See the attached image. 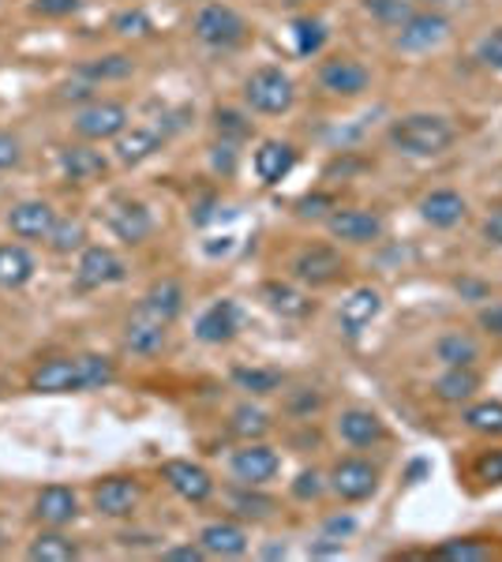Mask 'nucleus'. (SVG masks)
Listing matches in <instances>:
<instances>
[{
  "mask_svg": "<svg viewBox=\"0 0 502 562\" xmlns=\"http://www.w3.org/2000/svg\"><path fill=\"white\" fill-rule=\"evenodd\" d=\"M127 124H132V116L121 102H90L76 113V132L90 143L116 139L127 132Z\"/></svg>",
  "mask_w": 502,
  "mask_h": 562,
  "instance_id": "8",
  "label": "nucleus"
},
{
  "mask_svg": "<svg viewBox=\"0 0 502 562\" xmlns=\"http://www.w3.org/2000/svg\"><path fill=\"white\" fill-rule=\"evenodd\" d=\"M135 71V60L124 57V53H105V57H94V60H83L76 68V76L83 83H116V79H127Z\"/></svg>",
  "mask_w": 502,
  "mask_h": 562,
  "instance_id": "28",
  "label": "nucleus"
},
{
  "mask_svg": "<svg viewBox=\"0 0 502 562\" xmlns=\"http://www.w3.org/2000/svg\"><path fill=\"white\" fill-rule=\"evenodd\" d=\"M34 514H38V521L53 525V529H60V525L76 521L79 498H76V492H71V487L49 484V487H42L38 498H34Z\"/></svg>",
  "mask_w": 502,
  "mask_h": 562,
  "instance_id": "25",
  "label": "nucleus"
},
{
  "mask_svg": "<svg viewBox=\"0 0 502 562\" xmlns=\"http://www.w3.org/2000/svg\"><path fill=\"white\" fill-rule=\"evenodd\" d=\"M26 559H34V562H71V559H79V548L68 537H60V532H42V537L31 540Z\"/></svg>",
  "mask_w": 502,
  "mask_h": 562,
  "instance_id": "33",
  "label": "nucleus"
},
{
  "mask_svg": "<svg viewBox=\"0 0 502 562\" xmlns=\"http://www.w3.org/2000/svg\"><path fill=\"white\" fill-rule=\"evenodd\" d=\"M458 132L443 113H405L390 124V147L405 158H439L454 147Z\"/></svg>",
  "mask_w": 502,
  "mask_h": 562,
  "instance_id": "2",
  "label": "nucleus"
},
{
  "mask_svg": "<svg viewBox=\"0 0 502 562\" xmlns=\"http://www.w3.org/2000/svg\"><path fill=\"white\" fill-rule=\"evenodd\" d=\"M483 240L491 244V248H502V206H495V211H488V217H483L480 225Z\"/></svg>",
  "mask_w": 502,
  "mask_h": 562,
  "instance_id": "52",
  "label": "nucleus"
},
{
  "mask_svg": "<svg viewBox=\"0 0 502 562\" xmlns=\"http://www.w3.org/2000/svg\"><path fill=\"white\" fill-rule=\"evenodd\" d=\"M230 375H233L236 386L248 390V394H255V397L274 394V390L281 386V371H274V368H233Z\"/></svg>",
  "mask_w": 502,
  "mask_h": 562,
  "instance_id": "36",
  "label": "nucleus"
},
{
  "mask_svg": "<svg viewBox=\"0 0 502 562\" xmlns=\"http://www.w3.org/2000/svg\"><path fill=\"white\" fill-rule=\"evenodd\" d=\"M323 206H331V199H326V195H308V199H300V203H297V214L300 217H319V214H323Z\"/></svg>",
  "mask_w": 502,
  "mask_h": 562,
  "instance_id": "54",
  "label": "nucleus"
},
{
  "mask_svg": "<svg viewBox=\"0 0 502 562\" xmlns=\"http://www.w3.org/2000/svg\"><path fill=\"white\" fill-rule=\"evenodd\" d=\"M83 8V0H31V12L42 20H68Z\"/></svg>",
  "mask_w": 502,
  "mask_h": 562,
  "instance_id": "44",
  "label": "nucleus"
},
{
  "mask_svg": "<svg viewBox=\"0 0 502 562\" xmlns=\"http://www.w3.org/2000/svg\"><path fill=\"white\" fill-rule=\"evenodd\" d=\"M435 357L443 360L446 368H472L480 360V346L472 334L465 330H446L439 341H435Z\"/></svg>",
  "mask_w": 502,
  "mask_h": 562,
  "instance_id": "29",
  "label": "nucleus"
},
{
  "mask_svg": "<svg viewBox=\"0 0 502 562\" xmlns=\"http://www.w3.org/2000/svg\"><path fill=\"white\" fill-rule=\"evenodd\" d=\"M472 473L483 484H502V447L499 450H483L477 458V465H472Z\"/></svg>",
  "mask_w": 502,
  "mask_h": 562,
  "instance_id": "46",
  "label": "nucleus"
},
{
  "mask_svg": "<svg viewBox=\"0 0 502 562\" xmlns=\"http://www.w3.org/2000/svg\"><path fill=\"white\" fill-rule=\"evenodd\" d=\"M140 480L132 476H105L102 484H94V510L102 518H127L140 506Z\"/></svg>",
  "mask_w": 502,
  "mask_h": 562,
  "instance_id": "16",
  "label": "nucleus"
},
{
  "mask_svg": "<svg viewBox=\"0 0 502 562\" xmlns=\"http://www.w3.org/2000/svg\"><path fill=\"white\" fill-rule=\"evenodd\" d=\"M427 473V461H413V469H409V476H413V480H420V476H424Z\"/></svg>",
  "mask_w": 502,
  "mask_h": 562,
  "instance_id": "57",
  "label": "nucleus"
},
{
  "mask_svg": "<svg viewBox=\"0 0 502 562\" xmlns=\"http://www.w3.org/2000/svg\"><path fill=\"white\" fill-rule=\"evenodd\" d=\"M233 435H241V439H263V435L270 431V416L259 409V405H236L233 409V424H230Z\"/></svg>",
  "mask_w": 502,
  "mask_h": 562,
  "instance_id": "37",
  "label": "nucleus"
},
{
  "mask_svg": "<svg viewBox=\"0 0 502 562\" xmlns=\"http://www.w3.org/2000/svg\"><path fill=\"white\" fill-rule=\"evenodd\" d=\"M331 487L345 503H364L379 492V469L364 458H342L331 469Z\"/></svg>",
  "mask_w": 502,
  "mask_h": 562,
  "instance_id": "10",
  "label": "nucleus"
},
{
  "mask_svg": "<svg viewBox=\"0 0 502 562\" xmlns=\"http://www.w3.org/2000/svg\"><path fill=\"white\" fill-rule=\"evenodd\" d=\"M337 435H342L349 447H376V442L387 439V424L371 409H345L337 416Z\"/></svg>",
  "mask_w": 502,
  "mask_h": 562,
  "instance_id": "24",
  "label": "nucleus"
},
{
  "mask_svg": "<svg viewBox=\"0 0 502 562\" xmlns=\"http://www.w3.org/2000/svg\"><path fill=\"white\" fill-rule=\"evenodd\" d=\"M326 233L342 244H376L382 237V217L376 211H360V206H345L326 217Z\"/></svg>",
  "mask_w": 502,
  "mask_h": 562,
  "instance_id": "13",
  "label": "nucleus"
},
{
  "mask_svg": "<svg viewBox=\"0 0 502 562\" xmlns=\"http://www.w3.org/2000/svg\"><path fill=\"white\" fill-rule=\"evenodd\" d=\"M236 330H241V307H236V301H214L196 319V338L203 341V346L233 341Z\"/></svg>",
  "mask_w": 502,
  "mask_h": 562,
  "instance_id": "20",
  "label": "nucleus"
},
{
  "mask_svg": "<svg viewBox=\"0 0 502 562\" xmlns=\"http://www.w3.org/2000/svg\"><path fill=\"white\" fill-rule=\"evenodd\" d=\"M109 161L102 150L87 147V143H71V147L60 150V173L71 180V184H90V180L105 177Z\"/></svg>",
  "mask_w": 502,
  "mask_h": 562,
  "instance_id": "23",
  "label": "nucleus"
},
{
  "mask_svg": "<svg viewBox=\"0 0 502 562\" xmlns=\"http://www.w3.org/2000/svg\"><path fill=\"white\" fill-rule=\"evenodd\" d=\"M477 60L483 68H491V71H499V76H502V26H499V31H491L488 38L477 45Z\"/></svg>",
  "mask_w": 502,
  "mask_h": 562,
  "instance_id": "45",
  "label": "nucleus"
},
{
  "mask_svg": "<svg viewBox=\"0 0 502 562\" xmlns=\"http://www.w3.org/2000/svg\"><path fill=\"white\" fill-rule=\"evenodd\" d=\"M199 543H203L207 555H222V559H236L248 551V532L236 521H210L203 532H199Z\"/></svg>",
  "mask_w": 502,
  "mask_h": 562,
  "instance_id": "26",
  "label": "nucleus"
},
{
  "mask_svg": "<svg viewBox=\"0 0 502 562\" xmlns=\"http://www.w3.org/2000/svg\"><path fill=\"white\" fill-rule=\"evenodd\" d=\"M424 8H432V12H443V8H458V4H469V0H420Z\"/></svg>",
  "mask_w": 502,
  "mask_h": 562,
  "instance_id": "56",
  "label": "nucleus"
},
{
  "mask_svg": "<svg viewBox=\"0 0 502 562\" xmlns=\"http://www.w3.org/2000/svg\"><path fill=\"white\" fill-rule=\"evenodd\" d=\"M210 166H214L217 173L230 177V173H233V166H236V143H225V139L217 143L214 154H210Z\"/></svg>",
  "mask_w": 502,
  "mask_h": 562,
  "instance_id": "50",
  "label": "nucleus"
},
{
  "mask_svg": "<svg viewBox=\"0 0 502 562\" xmlns=\"http://www.w3.org/2000/svg\"><path fill=\"white\" fill-rule=\"evenodd\" d=\"M319 87L334 98H360L371 87V71L353 57H334L319 68Z\"/></svg>",
  "mask_w": 502,
  "mask_h": 562,
  "instance_id": "12",
  "label": "nucleus"
},
{
  "mask_svg": "<svg viewBox=\"0 0 502 562\" xmlns=\"http://www.w3.org/2000/svg\"><path fill=\"white\" fill-rule=\"evenodd\" d=\"M45 240H49V248L57 251V256H71V251L83 248L87 229H83V222H76V217H57V225H53V233Z\"/></svg>",
  "mask_w": 502,
  "mask_h": 562,
  "instance_id": "38",
  "label": "nucleus"
},
{
  "mask_svg": "<svg viewBox=\"0 0 502 562\" xmlns=\"http://www.w3.org/2000/svg\"><path fill=\"white\" fill-rule=\"evenodd\" d=\"M8 229L15 233L20 240H45L57 225V211H53L45 199H23L8 211Z\"/></svg>",
  "mask_w": 502,
  "mask_h": 562,
  "instance_id": "15",
  "label": "nucleus"
},
{
  "mask_svg": "<svg viewBox=\"0 0 502 562\" xmlns=\"http://www.w3.org/2000/svg\"><path fill=\"white\" fill-rule=\"evenodd\" d=\"M34 278V256L23 244H0V285L23 289Z\"/></svg>",
  "mask_w": 502,
  "mask_h": 562,
  "instance_id": "31",
  "label": "nucleus"
},
{
  "mask_svg": "<svg viewBox=\"0 0 502 562\" xmlns=\"http://www.w3.org/2000/svg\"><path fill=\"white\" fill-rule=\"evenodd\" d=\"M180 312H185V289H180V281L172 278H161L154 281L147 293L140 296V304H135V319H147L154 326H169L180 319Z\"/></svg>",
  "mask_w": 502,
  "mask_h": 562,
  "instance_id": "7",
  "label": "nucleus"
},
{
  "mask_svg": "<svg viewBox=\"0 0 502 562\" xmlns=\"http://www.w3.org/2000/svg\"><path fill=\"white\" fill-rule=\"evenodd\" d=\"M109 229L124 244H143L154 233L150 206L140 203V199H116V203L109 206Z\"/></svg>",
  "mask_w": 502,
  "mask_h": 562,
  "instance_id": "14",
  "label": "nucleus"
},
{
  "mask_svg": "<svg viewBox=\"0 0 502 562\" xmlns=\"http://www.w3.org/2000/svg\"><path fill=\"white\" fill-rule=\"evenodd\" d=\"M161 476H166V484L185 498V503H207V498L214 495V480H210L207 469L196 465V461H185V458L166 461Z\"/></svg>",
  "mask_w": 502,
  "mask_h": 562,
  "instance_id": "17",
  "label": "nucleus"
},
{
  "mask_svg": "<svg viewBox=\"0 0 502 562\" xmlns=\"http://www.w3.org/2000/svg\"><path fill=\"white\" fill-rule=\"evenodd\" d=\"M480 390V375L472 368H446L439 379H435V397L446 405H461L472 402Z\"/></svg>",
  "mask_w": 502,
  "mask_h": 562,
  "instance_id": "27",
  "label": "nucleus"
},
{
  "mask_svg": "<svg viewBox=\"0 0 502 562\" xmlns=\"http://www.w3.org/2000/svg\"><path fill=\"white\" fill-rule=\"evenodd\" d=\"M214 128L225 143H244L252 135V121L236 109H214Z\"/></svg>",
  "mask_w": 502,
  "mask_h": 562,
  "instance_id": "41",
  "label": "nucleus"
},
{
  "mask_svg": "<svg viewBox=\"0 0 502 562\" xmlns=\"http://www.w3.org/2000/svg\"><path fill=\"white\" fill-rule=\"evenodd\" d=\"M191 31L210 49H236V45H244V38H248V20L236 8L214 0V4L199 8L196 20H191Z\"/></svg>",
  "mask_w": 502,
  "mask_h": 562,
  "instance_id": "4",
  "label": "nucleus"
},
{
  "mask_svg": "<svg viewBox=\"0 0 502 562\" xmlns=\"http://www.w3.org/2000/svg\"><path fill=\"white\" fill-rule=\"evenodd\" d=\"M116 379V368L109 357L87 352V357H60L34 368L31 390L34 394H79V390H102Z\"/></svg>",
  "mask_w": 502,
  "mask_h": 562,
  "instance_id": "1",
  "label": "nucleus"
},
{
  "mask_svg": "<svg viewBox=\"0 0 502 562\" xmlns=\"http://www.w3.org/2000/svg\"><path fill=\"white\" fill-rule=\"evenodd\" d=\"M293 45H297V53L300 57H315L319 49L326 45V23L323 20H315V15H300V20H293Z\"/></svg>",
  "mask_w": 502,
  "mask_h": 562,
  "instance_id": "34",
  "label": "nucleus"
},
{
  "mask_svg": "<svg viewBox=\"0 0 502 562\" xmlns=\"http://www.w3.org/2000/svg\"><path fill=\"white\" fill-rule=\"evenodd\" d=\"M166 338H169L166 326H154L147 319H135V315L124 326V349L135 352V357H154V352H161V349H166Z\"/></svg>",
  "mask_w": 502,
  "mask_h": 562,
  "instance_id": "32",
  "label": "nucleus"
},
{
  "mask_svg": "<svg viewBox=\"0 0 502 562\" xmlns=\"http://www.w3.org/2000/svg\"><path fill=\"white\" fill-rule=\"evenodd\" d=\"M432 555L450 559V562H488L495 551H491V543H480V540H446L432 551Z\"/></svg>",
  "mask_w": 502,
  "mask_h": 562,
  "instance_id": "40",
  "label": "nucleus"
},
{
  "mask_svg": "<svg viewBox=\"0 0 502 562\" xmlns=\"http://www.w3.org/2000/svg\"><path fill=\"white\" fill-rule=\"evenodd\" d=\"M461 420H465V428L469 431H477V435H502V402H477V405H469V409L461 413Z\"/></svg>",
  "mask_w": 502,
  "mask_h": 562,
  "instance_id": "35",
  "label": "nucleus"
},
{
  "mask_svg": "<svg viewBox=\"0 0 502 562\" xmlns=\"http://www.w3.org/2000/svg\"><path fill=\"white\" fill-rule=\"evenodd\" d=\"M230 473L241 480L244 487H263L281 473V454L263 442H248L230 458Z\"/></svg>",
  "mask_w": 502,
  "mask_h": 562,
  "instance_id": "11",
  "label": "nucleus"
},
{
  "mask_svg": "<svg viewBox=\"0 0 502 562\" xmlns=\"http://www.w3.org/2000/svg\"><path fill=\"white\" fill-rule=\"evenodd\" d=\"M458 293H461V296H469V301H488V293H491V289L483 285V281L465 278V281H458Z\"/></svg>",
  "mask_w": 502,
  "mask_h": 562,
  "instance_id": "55",
  "label": "nucleus"
},
{
  "mask_svg": "<svg viewBox=\"0 0 502 562\" xmlns=\"http://www.w3.org/2000/svg\"><path fill=\"white\" fill-rule=\"evenodd\" d=\"M20 161H23L20 139H15V135H8V132H0V169H15Z\"/></svg>",
  "mask_w": 502,
  "mask_h": 562,
  "instance_id": "49",
  "label": "nucleus"
},
{
  "mask_svg": "<svg viewBox=\"0 0 502 562\" xmlns=\"http://www.w3.org/2000/svg\"><path fill=\"white\" fill-rule=\"evenodd\" d=\"M353 529H356V521L349 518V514H345V518H342V514H334V518L323 525V537H326V540H337V543H342V537H349Z\"/></svg>",
  "mask_w": 502,
  "mask_h": 562,
  "instance_id": "53",
  "label": "nucleus"
},
{
  "mask_svg": "<svg viewBox=\"0 0 502 562\" xmlns=\"http://www.w3.org/2000/svg\"><path fill=\"white\" fill-rule=\"evenodd\" d=\"M446 38H450V20H446L443 12L424 8V12H413L398 26L394 45L401 53H432V49H439Z\"/></svg>",
  "mask_w": 502,
  "mask_h": 562,
  "instance_id": "5",
  "label": "nucleus"
},
{
  "mask_svg": "<svg viewBox=\"0 0 502 562\" xmlns=\"http://www.w3.org/2000/svg\"><path fill=\"white\" fill-rule=\"evenodd\" d=\"M161 559L166 562H199V559H207V551H203V543H180V548L161 551Z\"/></svg>",
  "mask_w": 502,
  "mask_h": 562,
  "instance_id": "51",
  "label": "nucleus"
},
{
  "mask_svg": "<svg viewBox=\"0 0 502 562\" xmlns=\"http://www.w3.org/2000/svg\"><path fill=\"white\" fill-rule=\"evenodd\" d=\"M113 31L124 34V38H143V34L154 31V23H150V15L143 12V8H132V12L113 15Z\"/></svg>",
  "mask_w": 502,
  "mask_h": 562,
  "instance_id": "42",
  "label": "nucleus"
},
{
  "mask_svg": "<svg viewBox=\"0 0 502 562\" xmlns=\"http://www.w3.org/2000/svg\"><path fill=\"white\" fill-rule=\"evenodd\" d=\"M244 102L259 116H281L297 102V83L278 65H263L244 79Z\"/></svg>",
  "mask_w": 502,
  "mask_h": 562,
  "instance_id": "3",
  "label": "nucleus"
},
{
  "mask_svg": "<svg viewBox=\"0 0 502 562\" xmlns=\"http://www.w3.org/2000/svg\"><path fill=\"white\" fill-rule=\"evenodd\" d=\"M379 312H382V293L371 285H360L342 301L337 323H342V330L349 334V338H360V334L379 319Z\"/></svg>",
  "mask_w": 502,
  "mask_h": 562,
  "instance_id": "19",
  "label": "nucleus"
},
{
  "mask_svg": "<svg viewBox=\"0 0 502 562\" xmlns=\"http://www.w3.org/2000/svg\"><path fill=\"white\" fill-rule=\"evenodd\" d=\"M465 214H469V203L454 188H435V192L420 199V217L435 229H454V225L465 222Z\"/></svg>",
  "mask_w": 502,
  "mask_h": 562,
  "instance_id": "21",
  "label": "nucleus"
},
{
  "mask_svg": "<svg viewBox=\"0 0 502 562\" xmlns=\"http://www.w3.org/2000/svg\"><path fill=\"white\" fill-rule=\"evenodd\" d=\"M233 510L241 514V518H267L274 510V498L267 495H255V492H233Z\"/></svg>",
  "mask_w": 502,
  "mask_h": 562,
  "instance_id": "43",
  "label": "nucleus"
},
{
  "mask_svg": "<svg viewBox=\"0 0 502 562\" xmlns=\"http://www.w3.org/2000/svg\"><path fill=\"white\" fill-rule=\"evenodd\" d=\"M293 278L304 281V285L312 289H326L334 285V281L345 278V259L342 251L331 248V244H312V248L297 251L293 259Z\"/></svg>",
  "mask_w": 502,
  "mask_h": 562,
  "instance_id": "6",
  "label": "nucleus"
},
{
  "mask_svg": "<svg viewBox=\"0 0 502 562\" xmlns=\"http://www.w3.org/2000/svg\"><path fill=\"white\" fill-rule=\"evenodd\" d=\"M477 323L488 338H502V301H488L477 312Z\"/></svg>",
  "mask_w": 502,
  "mask_h": 562,
  "instance_id": "48",
  "label": "nucleus"
},
{
  "mask_svg": "<svg viewBox=\"0 0 502 562\" xmlns=\"http://www.w3.org/2000/svg\"><path fill=\"white\" fill-rule=\"evenodd\" d=\"M124 278H127V267L113 248H102V244H90V248H83L79 267H76V285L79 289H105V285H116V281H124Z\"/></svg>",
  "mask_w": 502,
  "mask_h": 562,
  "instance_id": "9",
  "label": "nucleus"
},
{
  "mask_svg": "<svg viewBox=\"0 0 502 562\" xmlns=\"http://www.w3.org/2000/svg\"><path fill=\"white\" fill-rule=\"evenodd\" d=\"M360 4H364V12H368L371 20L382 23V26H394V31L416 12L413 0H360Z\"/></svg>",
  "mask_w": 502,
  "mask_h": 562,
  "instance_id": "39",
  "label": "nucleus"
},
{
  "mask_svg": "<svg viewBox=\"0 0 502 562\" xmlns=\"http://www.w3.org/2000/svg\"><path fill=\"white\" fill-rule=\"evenodd\" d=\"M169 139V128L166 124H135L132 132L116 135V161H124V166H140V161L154 158L161 147H166Z\"/></svg>",
  "mask_w": 502,
  "mask_h": 562,
  "instance_id": "18",
  "label": "nucleus"
},
{
  "mask_svg": "<svg viewBox=\"0 0 502 562\" xmlns=\"http://www.w3.org/2000/svg\"><path fill=\"white\" fill-rule=\"evenodd\" d=\"M297 147L293 143H281V139H267L259 150H255V158H252V169H255V177L263 180V184H281L289 173L297 169Z\"/></svg>",
  "mask_w": 502,
  "mask_h": 562,
  "instance_id": "22",
  "label": "nucleus"
},
{
  "mask_svg": "<svg viewBox=\"0 0 502 562\" xmlns=\"http://www.w3.org/2000/svg\"><path fill=\"white\" fill-rule=\"evenodd\" d=\"M323 492H326V480L323 473H315V469H304V473L293 480V495L300 503H312V498H319Z\"/></svg>",
  "mask_w": 502,
  "mask_h": 562,
  "instance_id": "47",
  "label": "nucleus"
},
{
  "mask_svg": "<svg viewBox=\"0 0 502 562\" xmlns=\"http://www.w3.org/2000/svg\"><path fill=\"white\" fill-rule=\"evenodd\" d=\"M263 301H267L270 312H278L281 319H304L312 312V301H308L300 289L286 285V281H267L263 285Z\"/></svg>",
  "mask_w": 502,
  "mask_h": 562,
  "instance_id": "30",
  "label": "nucleus"
}]
</instances>
